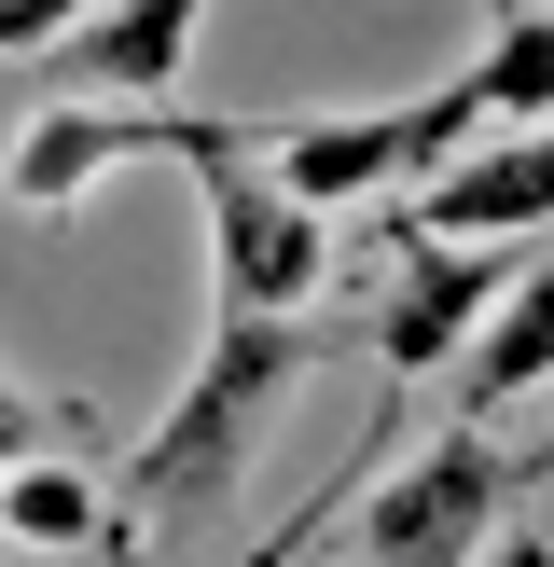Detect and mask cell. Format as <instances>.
Wrapping results in <instances>:
<instances>
[{
	"mask_svg": "<svg viewBox=\"0 0 554 567\" xmlns=\"http://www.w3.org/2000/svg\"><path fill=\"white\" fill-rule=\"evenodd\" d=\"M332 360V332L319 319H236L222 305L208 319V360L181 374V402L138 430V457H125V513H222V498L249 485V457H264V430H277V402H291L305 374Z\"/></svg>",
	"mask_w": 554,
	"mask_h": 567,
	"instance_id": "cell-1",
	"label": "cell"
},
{
	"mask_svg": "<svg viewBox=\"0 0 554 567\" xmlns=\"http://www.w3.org/2000/svg\"><path fill=\"white\" fill-rule=\"evenodd\" d=\"M526 471L541 457H513L485 415H443L430 457H402V485H360V513H347L360 567H485L513 498H526Z\"/></svg>",
	"mask_w": 554,
	"mask_h": 567,
	"instance_id": "cell-2",
	"label": "cell"
},
{
	"mask_svg": "<svg viewBox=\"0 0 554 567\" xmlns=\"http://www.w3.org/2000/svg\"><path fill=\"white\" fill-rule=\"evenodd\" d=\"M125 153L222 166V153H277V125H236V111H181V97H42L0 181H14V208H70V194H98Z\"/></svg>",
	"mask_w": 554,
	"mask_h": 567,
	"instance_id": "cell-3",
	"label": "cell"
},
{
	"mask_svg": "<svg viewBox=\"0 0 554 567\" xmlns=\"http://www.w3.org/2000/svg\"><path fill=\"white\" fill-rule=\"evenodd\" d=\"M194 194H208V291L236 319H305V291L332 277V208H305L264 153L194 166Z\"/></svg>",
	"mask_w": 554,
	"mask_h": 567,
	"instance_id": "cell-4",
	"label": "cell"
},
{
	"mask_svg": "<svg viewBox=\"0 0 554 567\" xmlns=\"http://www.w3.org/2000/svg\"><path fill=\"white\" fill-rule=\"evenodd\" d=\"M499 291H513V236H402V277H388L360 347L388 374H458L471 332L499 319Z\"/></svg>",
	"mask_w": 554,
	"mask_h": 567,
	"instance_id": "cell-5",
	"label": "cell"
},
{
	"mask_svg": "<svg viewBox=\"0 0 554 567\" xmlns=\"http://www.w3.org/2000/svg\"><path fill=\"white\" fill-rule=\"evenodd\" d=\"M541 221H554V125H499L402 194V236H541Z\"/></svg>",
	"mask_w": 554,
	"mask_h": 567,
	"instance_id": "cell-6",
	"label": "cell"
},
{
	"mask_svg": "<svg viewBox=\"0 0 554 567\" xmlns=\"http://www.w3.org/2000/svg\"><path fill=\"white\" fill-rule=\"evenodd\" d=\"M264 166L305 194V208H360V194L430 181V138H416V97L402 111H319V125H277Z\"/></svg>",
	"mask_w": 554,
	"mask_h": 567,
	"instance_id": "cell-7",
	"label": "cell"
},
{
	"mask_svg": "<svg viewBox=\"0 0 554 567\" xmlns=\"http://www.w3.org/2000/svg\"><path fill=\"white\" fill-rule=\"evenodd\" d=\"M194 28H208V0H98L55 42V97H181Z\"/></svg>",
	"mask_w": 554,
	"mask_h": 567,
	"instance_id": "cell-8",
	"label": "cell"
},
{
	"mask_svg": "<svg viewBox=\"0 0 554 567\" xmlns=\"http://www.w3.org/2000/svg\"><path fill=\"white\" fill-rule=\"evenodd\" d=\"M443 388H458V415H499V402H526V388H554V249L499 291V319L471 332V360Z\"/></svg>",
	"mask_w": 554,
	"mask_h": 567,
	"instance_id": "cell-9",
	"label": "cell"
},
{
	"mask_svg": "<svg viewBox=\"0 0 554 567\" xmlns=\"http://www.w3.org/2000/svg\"><path fill=\"white\" fill-rule=\"evenodd\" d=\"M0 526L42 554H98V567H138V526L111 513L98 485H83V457H28L14 485H0Z\"/></svg>",
	"mask_w": 554,
	"mask_h": 567,
	"instance_id": "cell-10",
	"label": "cell"
},
{
	"mask_svg": "<svg viewBox=\"0 0 554 567\" xmlns=\"http://www.w3.org/2000/svg\"><path fill=\"white\" fill-rule=\"evenodd\" d=\"M471 97H485V125H554V14H499L471 55Z\"/></svg>",
	"mask_w": 554,
	"mask_h": 567,
	"instance_id": "cell-11",
	"label": "cell"
},
{
	"mask_svg": "<svg viewBox=\"0 0 554 567\" xmlns=\"http://www.w3.org/2000/svg\"><path fill=\"white\" fill-rule=\"evenodd\" d=\"M375 457H388V415H375V430H360V443H347V471H332V485H319V498H291V526H264V540H249L236 567H305V554H319V540H332V513H360V485H375Z\"/></svg>",
	"mask_w": 554,
	"mask_h": 567,
	"instance_id": "cell-12",
	"label": "cell"
},
{
	"mask_svg": "<svg viewBox=\"0 0 554 567\" xmlns=\"http://www.w3.org/2000/svg\"><path fill=\"white\" fill-rule=\"evenodd\" d=\"M83 430H98L83 402H42V388L0 374V471H28V457H83Z\"/></svg>",
	"mask_w": 554,
	"mask_h": 567,
	"instance_id": "cell-13",
	"label": "cell"
},
{
	"mask_svg": "<svg viewBox=\"0 0 554 567\" xmlns=\"http://www.w3.org/2000/svg\"><path fill=\"white\" fill-rule=\"evenodd\" d=\"M83 14H98V0H0V55H55Z\"/></svg>",
	"mask_w": 554,
	"mask_h": 567,
	"instance_id": "cell-14",
	"label": "cell"
},
{
	"mask_svg": "<svg viewBox=\"0 0 554 567\" xmlns=\"http://www.w3.org/2000/svg\"><path fill=\"white\" fill-rule=\"evenodd\" d=\"M485 567H554V540H526V526H499V554Z\"/></svg>",
	"mask_w": 554,
	"mask_h": 567,
	"instance_id": "cell-15",
	"label": "cell"
},
{
	"mask_svg": "<svg viewBox=\"0 0 554 567\" xmlns=\"http://www.w3.org/2000/svg\"><path fill=\"white\" fill-rule=\"evenodd\" d=\"M541 471H554V443H541Z\"/></svg>",
	"mask_w": 554,
	"mask_h": 567,
	"instance_id": "cell-16",
	"label": "cell"
},
{
	"mask_svg": "<svg viewBox=\"0 0 554 567\" xmlns=\"http://www.w3.org/2000/svg\"><path fill=\"white\" fill-rule=\"evenodd\" d=\"M0 485H14V471H0Z\"/></svg>",
	"mask_w": 554,
	"mask_h": 567,
	"instance_id": "cell-17",
	"label": "cell"
}]
</instances>
